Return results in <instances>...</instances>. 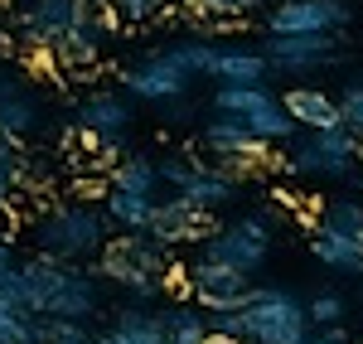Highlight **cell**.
I'll return each mask as SVG.
<instances>
[{
    "instance_id": "1",
    "label": "cell",
    "mask_w": 363,
    "mask_h": 344,
    "mask_svg": "<svg viewBox=\"0 0 363 344\" xmlns=\"http://www.w3.org/2000/svg\"><path fill=\"white\" fill-rule=\"evenodd\" d=\"M0 296L25 306L34 316H63V320H87L102 311V296H97V282L78 272L73 262H49V257H34V262H15V272L0 282Z\"/></svg>"
},
{
    "instance_id": "2",
    "label": "cell",
    "mask_w": 363,
    "mask_h": 344,
    "mask_svg": "<svg viewBox=\"0 0 363 344\" xmlns=\"http://www.w3.org/2000/svg\"><path fill=\"white\" fill-rule=\"evenodd\" d=\"M112 243V223L92 204H54L34 223V248L49 262H87Z\"/></svg>"
},
{
    "instance_id": "3",
    "label": "cell",
    "mask_w": 363,
    "mask_h": 344,
    "mask_svg": "<svg viewBox=\"0 0 363 344\" xmlns=\"http://www.w3.org/2000/svg\"><path fill=\"white\" fill-rule=\"evenodd\" d=\"M97 272L116 282V287H126L136 301H150V296H160L169 287L165 277V248L160 243H150L145 233H121L112 238L102 253H97Z\"/></svg>"
},
{
    "instance_id": "4",
    "label": "cell",
    "mask_w": 363,
    "mask_h": 344,
    "mask_svg": "<svg viewBox=\"0 0 363 344\" xmlns=\"http://www.w3.org/2000/svg\"><path fill=\"white\" fill-rule=\"evenodd\" d=\"M315 330L306 301L281 287H252L242 306V344H301Z\"/></svg>"
},
{
    "instance_id": "5",
    "label": "cell",
    "mask_w": 363,
    "mask_h": 344,
    "mask_svg": "<svg viewBox=\"0 0 363 344\" xmlns=\"http://www.w3.org/2000/svg\"><path fill=\"white\" fill-rule=\"evenodd\" d=\"M213 112L228 116V121H238V126H247L257 141H291L296 136V121L286 116L281 107V97L272 92L267 83H228L213 92Z\"/></svg>"
},
{
    "instance_id": "6",
    "label": "cell",
    "mask_w": 363,
    "mask_h": 344,
    "mask_svg": "<svg viewBox=\"0 0 363 344\" xmlns=\"http://www.w3.org/2000/svg\"><path fill=\"white\" fill-rule=\"evenodd\" d=\"M291 170L296 174H310V179H354L363 170V145L354 136H344L339 126L330 131H306L301 141L291 145Z\"/></svg>"
},
{
    "instance_id": "7",
    "label": "cell",
    "mask_w": 363,
    "mask_h": 344,
    "mask_svg": "<svg viewBox=\"0 0 363 344\" xmlns=\"http://www.w3.org/2000/svg\"><path fill=\"white\" fill-rule=\"evenodd\" d=\"M267 257H272V228H267V218H242V223L213 228L203 238V262L233 267L242 277H252Z\"/></svg>"
},
{
    "instance_id": "8",
    "label": "cell",
    "mask_w": 363,
    "mask_h": 344,
    "mask_svg": "<svg viewBox=\"0 0 363 344\" xmlns=\"http://www.w3.org/2000/svg\"><path fill=\"white\" fill-rule=\"evenodd\" d=\"M131 131V107L121 92H92L83 107H78V126L68 131V141H83L87 150H116L126 145Z\"/></svg>"
},
{
    "instance_id": "9",
    "label": "cell",
    "mask_w": 363,
    "mask_h": 344,
    "mask_svg": "<svg viewBox=\"0 0 363 344\" xmlns=\"http://www.w3.org/2000/svg\"><path fill=\"white\" fill-rule=\"evenodd\" d=\"M121 83H126V92H131L136 102H150V107H174V102H184V97H189L194 78L174 63V54H169V49H160V54L131 63V68L121 73Z\"/></svg>"
},
{
    "instance_id": "10",
    "label": "cell",
    "mask_w": 363,
    "mask_h": 344,
    "mask_svg": "<svg viewBox=\"0 0 363 344\" xmlns=\"http://www.w3.org/2000/svg\"><path fill=\"white\" fill-rule=\"evenodd\" d=\"M203 150L213 155V170H223L233 184L247 179V174L267 160V141H257L247 126H238V121H228V116H218V121L203 126Z\"/></svg>"
},
{
    "instance_id": "11",
    "label": "cell",
    "mask_w": 363,
    "mask_h": 344,
    "mask_svg": "<svg viewBox=\"0 0 363 344\" xmlns=\"http://www.w3.org/2000/svg\"><path fill=\"white\" fill-rule=\"evenodd\" d=\"M267 68L272 73H286V78H306V73H320L339 58L335 34H272L267 39Z\"/></svg>"
},
{
    "instance_id": "12",
    "label": "cell",
    "mask_w": 363,
    "mask_h": 344,
    "mask_svg": "<svg viewBox=\"0 0 363 344\" xmlns=\"http://www.w3.org/2000/svg\"><path fill=\"white\" fill-rule=\"evenodd\" d=\"M354 20L349 0H277L267 29L272 34H339Z\"/></svg>"
},
{
    "instance_id": "13",
    "label": "cell",
    "mask_w": 363,
    "mask_h": 344,
    "mask_svg": "<svg viewBox=\"0 0 363 344\" xmlns=\"http://www.w3.org/2000/svg\"><path fill=\"white\" fill-rule=\"evenodd\" d=\"M247 291H252V277L233 272V267H218V262H203V257L189 267V296H194L199 311H208V316L247 306Z\"/></svg>"
},
{
    "instance_id": "14",
    "label": "cell",
    "mask_w": 363,
    "mask_h": 344,
    "mask_svg": "<svg viewBox=\"0 0 363 344\" xmlns=\"http://www.w3.org/2000/svg\"><path fill=\"white\" fill-rule=\"evenodd\" d=\"M87 15V0H29V10L20 15L29 49H54L68 29Z\"/></svg>"
},
{
    "instance_id": "15",
    "label": "cell",
    "mask_w": 363,
    "mask_h": 344,
    "mask_svg": "<svg viewBox=\"0 0 363 344\" xmlns=\"http://www.w3.org/2000/svg\"><path fill=\"white\" fill-rule=\"evenodd\" d=\"M145 238H150V243H160V248L203 243V238H208V213L189 209V204L174 199V194H169L165 204L155 199V209H150V223H145Z\"/></svg>"
},
{
    "instance_id": "16",
    "label": "cell",
    "mask_w": 363,
    "mask_h": 344,
    "mask_svg": "<svg viewBox=\"0 0 363 344\" xmlns=\"http://www.w3.org/2000/svg\"><path fill=\"white\" fill-rule=\"evenodd\" d=\"M112 25H116V20L107 15V10H102V15L87 10L83 20L54 44V58H58V63H68V68H87V63H97V54H102V44H107Z\"/></svg>"
},
{
    "instance_id": "17",
    "label": "cell",
    "mask_w": 363,
    "mask_h": 344,
    "mask_svg": "<svg viewBox=\"0 0 363 344\" xmlns=\"http://www.w3.org/2000/svg\"><path fill=\"white\" fill-rule=\"evenodd\" d=\"M174 199H184L189 209H199V213H213V209H223V204L238 199V184H233L223 170H213V165H189V174L174 184Z\"/></svg>"
},
{
    "instance_id": "18",
    "label": "cell",
    "mask_w": 363,
    "mask_h": 344,
    "mask_svg": "<svg viewBox=\"0 0 363 344\" xmlns=\"http://www.w3.org/2000/svg\"><path fill=\"white\" fill-rule=\"evenodd\" d=\"M281 107L296 121V131H330V126H339L335 97L320 92V87H291V92L281 97Z\"/></svg>"
},
{
    "instance_id": "19",
    "label": "cell",
    "mask_w": 363,
    "mask_h": 344,
    "mask_svg": "<svg viewBox=\"0 0 363 344\" xmlns=\"http://www.w3.org/2000/svg\"><path fill=\"white\" fill-rule=\"evenodd\" d=\"M107 189H126V194H145V199H155V189H160L155 160H150L145 150H121V155H116V165H112Z\"/></svg>"
},
{
    "instance_id": "20",
    "label": "cell",
    "mask_w": 363,
    "mask_h": 344,
    "mask_svg": "<svg viewBox=\"0 0 363 344\" xmlns=\"http://www.w3.org/2000/svg\"><path fill=\"white\" fill-rule=\"evenodd\" d=\"M155 325H160L165 344H203L208 340V320H203V311H199V306H184V301L155 311Z\"/></svg>"
},
{
    "instance_id": "21",
    "label": "cell",
    "mask_w": 363,
    "mask_h": 344,
    "mask_svg": "<svg viewBox=\"0 0 363 344\" xmlns=\"http://www.w3.org/2000/svg\"><path fill=\"white\" fill-rule=\"evenodd\" d=\"M92 344H165V335H160V325H155L150 311L121 306V311H116V325L102 335V340H92Z\"/></svg>"
},
{
    "instance_id": "22",
    "label": "cell",
    "mask_w": 363,
    "mask_h": 344,
    "mask_svg": "<svg viewBox=\"0 0 363 344\" xmlns=\"http://www.w3.org/2000/svg\"><path fill=\"white\" fill-rule=\"evenodd\" d=\"M34 126H39V102H34V92H20V87L5 83V92H0V131H10V136L25 141Z\"/></svg>"
},
{
    "instance_id": "23",
    "label": "cell",
    "mask_w": 363,
    "mask_h": 344,
    "mask_svg": "<svg viewBox=\"0 0 363 344\" xmlns=\"http://www.w3.org/2000/svg\"><path fill=\"white\" fill-rule=\"evenodd\" d=\"M150 209H155V199H145V194H126V189H107V223L112 228H126V233H145V223H150Z\"/></svg>"
},
{
    "instance_id": "24",
    "label": "cell",
    "mask_w": 363,
    "mask_h": 344,
    "mask_svg": "<svg viewBox=\"0 0 363 344\" xmlns=\"http://www.w3.org/2000/svg\"><path fill=\"white\" fill-rule=\"evenodd\" d=\"M315 257L325 262L330 272H349V277L363 272V248L349 243V238H339V233H330V228H315Z\"/></svg>"
},
{
    "instance_id": "25",
    "label": "cell",
    "mask_w": 363,
    "mask_h": 344,
    "mask_svg": "<svg viewBox=\"0 0 363 344\" xmlns=\"http://www.w3.org/2000/svg\"><path fill=\"white\" fill-rule=\"evenodd\" d=\"M0 344H39V316L0 296Z\"/></svg>"
},
{
    "instance_id": "26",
    "label": "cell",
    "mask_w": 363,
    "mask_h": 344,
    "mask_svg": "<svg viewBox=\"0 0 363 344\" xmlns=\"http://www.w3.org/2000/svg\"><path fill=\"white\" fill-rule=\"evenodd\" d=\"M320 228H330V233H339V238H349V243L363 248V199H330Z\"/></svg>"
},
{
    "instance_id": "27",
    "label": "cell",
    "mask_w": 363,
    "mask_h": 344,
    "mask_svg": "<svg viewBox=\"0 0 363 344\" xmlns=\"http://www.w3.org/2000/svg\"><path fill=\"white\" fill-rule=\"evenodd\" d=\"M29 179V155L25 145H20V136H10V131H0V189L15 199V189Z\"/></svg>"
},
{
    "instance_id": "28",
    "label": "cell",
    "mask_w": 363,
    "mask_h": 344,
    "mask_svg": "<svg viewBox=\"0 0 363 344\" xmlns=\"http://www.w3.org/2000/svg\"><path fill=\"white\" fill-rule=\"evenodd\" d=\"M335 107H339V131L363 145V78H349V87L335 97Z\"/></svg>"
},
{
    "instance_id": "29",
    "label": "cell",
    "mask_w": 363,
    "mask_h": 344,
    "mask_svg": "<svg viewBox=\"0 0 363 344\" xmlns=\"http://www.w3.org/2000/svg\"><path fill=\"white\" fill-rule=\"evenodd\" d=\"M102 5L121 25H150V20H160L169 10V0H102Z\"/></svg>"
},
{
    "instance_id": "30",
    "label": "cell",
    "mask_w": 363,
    "mask_h": 344,
    "mask_svg": "<svg viewBox=\"0 0 363 344\" xmlns=\"http://www.w3.org/2000/svg\"><path fill=\"white\" fill-rule=\"evenodd\" d=\"M39 344H92V335H87V320L39 316Z\"/></svg>"
},
{
    "instance_id": "31",
    "label": "cell",
    "mask_w": 363,
    "mask_h": 344,
    "mask_svg": "<svg viewBox=\"0 0 363 344\" xmlns=\"http://www.w3.org/2000/svg\"><path fill=\"white\" fill-rule=\"evenodd\" d=\"M310 325H339L344 320V296H335V291H325V296H315L306 306Z\"/></svg>"
},
{
    "instance_id": "32",
    "label": "cell",
    "mask_w": 363,
    "mask_h": 344,
    "mask_svg": "<svg viewBox=\"0 0 363 344\" xmlns=\"http://www.w3.org/2000/svg\"><path fill=\"white\" fill-rule=\"evenodd\" d=\"M267 0H199V10H208L213 20H238V15H257Z\"/></svg>"
},
{
    "instance_id": "33",
    "label": "cell",
    "mask_w": 363,
    "mask_h": 344,
    "mask_svg": "<svg viewBox=\"0 0 363 344\" xmlns=\"http://www.w3.org/2000/svg\"><path fill=\"white\" fill-rule=\"evenodd\" d=\"M301 344H349V340H344V330H339V325H320V335H306Z\"/></svg>"
},
{
    "instance_id": "34",
    "label": "cell",
    "mask_w": 363,
    "mask_h": 344,
    "mask_svg": "<svg viewBox=\"0 0 363 344\" xmlns=\"http://www.w3.org/2000/svg\"><path fill=\"white\" fill-rule=\"evenodd\" d=\"M10 272H15V253H10V243L0 238V282H5Z\"/></svg>"
},
{
    "instance_id": "35",
    "label": "cell",
    "mask_w": 363,
    "mask_h": 344,
    "mask_svg": "<svg viewBox=\"0 0 363 344\" xmlns=\"http://www.w3.org/2000/svg\"><path fill=\"white\" fill-rule=\"evenodd\" d=\"M203 344H238V340H228V335H213V330H208V340Z\"/></svg>"
},
{
    "instance_id": "36",
    "label": "cell",
    "mask_w": 363,
    "mask_h": 344,
    "mask_svg": "<svg viewBox=\"0 0 363 344\" xmlns=\"http://www.w3.org/2000/svg\"><path fill=\"white\" fill-rule=\"evenodd\" d=\"M0 204H10V194H5V189H0Z\"/></svg>"
},
{
    "instance_id": "37",
    "label": "cell",
    "mask_w": 363,
    "mask_h": 344,
    "mask_svg": "<svg viewBox=\"0 0 363 344\" xmlns=\"http://www.w3.org/2000/svg\"><path fill=\"white\" fill-rule=\"evenodd\" d=\"M0 92H5V73H0Z\"/></svg>"
}]
</instances>
